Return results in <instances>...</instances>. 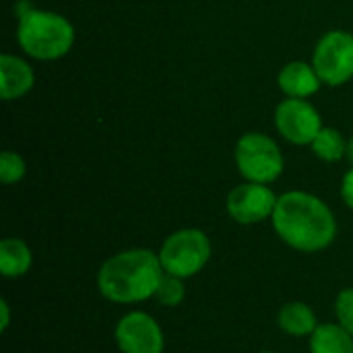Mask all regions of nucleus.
I'll return each mask as SVG.
<instances>
[{"instance_id": "nucleus-10", "label": "nucleus", "mask_w": 353, "mask_h": 353, "mask_svg": "<svg viewBox=\"0 0 353 353\" xmlns=\"http://www.w3.org/2000/svg\"><path fill=\"white\" fill-rule=\"evenodd\" d=\"M33 87V70L21 58L10 54L0 56V93L2 99H14L25 95Z\"/></svg>"}, {"instance_id": "nucleus-12", "label": "nucleus", "mask_w": 353, "mask_h": 353, "mask_svg": "<svg viewBox=\"0 0 353 353\" xmlns=\"http://www.w3.org/2000/svg\"><path fill=\"white\" fill-rule=\"evenodd\" d=\"M277 325L290 337H310L321 323L306 302H288L277 314Z\"/></svg>"}, {"instance_id": "nucleus-16", "label": "nucleus", "mask_w": 353, "mask_h": 353, "mask_svg": "<svg viewBox=\"0 0 353 353\" xmlns=\"http://www.w3.org/2000/svg\"><path fill=\"white\" fill-rule=\"evenodd\" d=\"M186 298V288H184V279L176 277V275H170L165 273L161 277V283L155 292V298L161 306H168V308H176L184 302Z\"/></svg>"}, {"instance_id": "nucleus-5", "label": "nucleus", "mask_w": 353, "mask_h": 353, "mask_svg": "<svg viewBox=\"0 0 353 353\" xmlns=\"http://www.w3.org/2000/svg\"><path fill=\"white\" fill-rule=\"evenodd\" d=\"M236 163L240 174L248 182L269 184L275 182L283 172V157L273 139L248 132L236 145Z\"/></svg>"}, {"instance_id": "nucleus-18", "label": "nucleus", "mask_w": 353, "mask_h": 353, "mask_svg": "<svg viewBox=\"0 0 353 353\" xmlns=\"http://www.w3.org/2000/svg\"><path fill=\"white\" fill-rule=\"evenodd\" d=\"M335 316H337V323L353 337V288H345L337 294Z\"/></svg>"}, {"instance_id": "nucleus-11", "label": "nucleus", "mask_w": 353, "mask_h": 353, "mask_svg": "<svg viewBox=\"0 0 353 353\" xmlns=\"http://www.w3.org/2000/svg\"><path fill=\"white\" fill-rule=\"evenodd\" d=\"M279 87L283 93L290 97H308L319 91L321 87V77L312 66L306 62H290L281 72H279Z\"/></svg>"}, {"instance_id": "nucleus-22", "label": "nucleus", "mask_w": 353, "mask_h": 353, "mask_svg": "<svg viewBox=\"0 0 353 353\" xmlns=\"http://www.w3.org/2000/svg\"><path fill=\"white\" fill-rule=\"evenodd\" d=\"M259 353H275V352H269V350H265V352H259Z\"/></svg>"}, {"instance_id": "nucleus-15", "label": "nucleus", "mask_w": 353, "mask_h": 353, "mask_svg": "<svg viewBox=\"0 0 353 353\" xmlns=\"http://www.w3.org/2000/svg\"><path fill=\"white\" fill-rule=\"evenodd\" d=\"M310 145L323 161H339L347 153V145L335 128H323Z\"/></svg>"}, {"instance_id": "nucleus-19", "label": "nucleus", "mask_w": 353, "mask_h": 353, "mask_svg": "<svg viewBox=\"0 0 353 353\" xmlns=\"http://www.w3.org/2000/svg\"><path fill=\"white\" fill-rule=\"evenodd\" d=\"M341 199H343V203L350 209H353V170H350L343 176V182H341Z\"/></svg>"}, {"instance_id": "nucleus-2", "label": "nucleus", "mask_w": 353, "mask_h": 353, "mask_svg": "<svg viewBox=\"0 0 353 353\" xmlns=\"http://www.w3.org/2000/svg\"><path fill=\"white\" fill-rule=\"evenodd\" d=\"M163 275L157 252L130 248L103 261L97 271V290L112 304H141L155 298Z\"/></svg>"}, {"instance_id": "nucleus-7", "label": "nucleus", "mask_w": 353, "mask_h": 353, "mask_svg": "<svg viewBox=\"0 0 353 353\" xmlns=\"http://www.w3.org/2000/svg\"><path fill=\"white\" fill-rule=\"evenodd\" d=\"M120 353H163L165 335L161 325L143 310L126 312L114 329Z\"/></svg>"}, {"instance_id": "nucleus-13", "label": "nucleus", "mask_w": 353, "mask_h": 353, "mask_svg": "<svg viewBox=\"0 0 353 353\" xmlns=\"http://www.w3.org/2000/svg\"><path fill=\"white\" fill-rule=\"evenodd\" d=\"M33 267L31 248L19 238H4L0 242V273L6 279H19Z\"/></svg>"}, {"instance_id": "nucleus-8", "label": "nucleus", "mask_w": 353, "mask_h": 353, "mask_svg": "<svg viewBox=\"0 0 353 353\" xmlns=\"http://www.w3.org/2000/svg\"><path fill=\"white\" fill-rule=\"evenodd\" d=\"M275 192L267 184H256V182H246L236 186L225 201L228 215L242 225H252L261 223L269 217H273V211L277 207Z\"/></svg>"}, {"instance_id": "nucleus-17", "label": "nucleus", "mask_w": 353, "mask_h": 353, "mask_svg": "<svg viewBox=\"0 0 353 353\" xmlns=\"http://www.w3.org/2000/svg\"><path fill=\"white\" fill-rule=\"evenodd\" d=\"M27 168L21 155L12 153V151H4L0 155V180L2 184H17L23 180Z\"/></svg>"}, {"instance_id": "nucleus-3", "label": "nucleus", "mask_w": 353, "mask_h": 353, "mask_svg": "<svg viewBox=\"0 0 353 353\" xmlns=\"http://www.w3.org/2000/svg\"><path fill=\"white\" fill-rule=\"evenodd\" d=\"M17 39L29 56L37 60H56L72 48L74 29L56 12L29 8L19 17Z\"/></svg>"}, {"instance_id": "nucleus-20", "label": "nucleus", "mask_w": 353, "mask_h": 353, "mask_svg": "<svg viewBox=\"0 0 353 353\" xmlns=\"http://www.w3.org/2000/svg\"><path fill=\"white\" fill-rule=\"evenodd\" d=\"M0 312H2V321H0V331L4 333L10 325V308L6 300H0Z\"/></svg>"}, {"instance_id": "nucleus-21", "label": "nucleus", "mask_w": 353, "mask_h": 353, "mask_svg": "<svg viewBox=\"0 0 353 353\" xmlns=\"http://www.w3.org/2000/svg\"><path fill=\"white\" fill-rule=\"evenodd\" d=\"M345 155H347V159L353 163V139L347 143V153H345Z\"/></svg>"}, {"instance_id": "nucleus-14", "label": "nucleus", "mask_w": 353, "mask_h": 353, "mask_svg": "<svg viewBox=\"0 0 353 353\" xmlns=\"http://www.w3.org/2000/svg\"><path fill=\"white\" fill-rule=\"evenodd\" d=\"M310 353H353V337L339 323H323L308 337Z\"/></svg>"}, {"instance_id": "nucleus-1", "label": "nucleus", "mask_w": 353, "mask_h": 353, "mask_svg": "<svg viewBox=\"0 0 353 353\" xmlns=\"http://www.w3.org/2000/svg\"><path fill=\"white\" fill-rule=\"evenodd\" d=\"M273 230L290 248L298 252H321L337 238V221L331 209L314 194L292 190L277 199Z\"/></svg>"}, {"instance_id": "nucleus-6", "label": "nucleus", "mask_w": 353, "mask_h": 353, "mask_svg": "<svg viewBox=\"0 0 353 353\" xmlns=\"http://www.w3.org/2000/svg\"><path fill=\"white\" fill-rule=\"evenodd\" d=\"M314 70L327 85H343L353 77V35L345 31L327 33L314 50Z\"/></svg>"}, {"instance_id": "nucleus-9", "label": "nucleus", "mask_w": 353, "mask_h": 353, "mask_svg": "<svg viewBox=\"0 0 353 353\" xmlns=\"http://www.w3.org/2000/svg\"><path fill=\"white\" fill-rule=\"evenodd\" d=\"M277 130L296 145H308L323 130L319 112L300 97H290L281 101L275 110Z\"/></svg>"}, {"instance_id": "nucleus-4", "label": "nucleus", "mask_w": 353, "mask_h": 353, "mask_svg": "<svg viewBox=\"0 0 353 353\" xmlns=\"http://www.w3.org/2000/svg\"><path fill=\"white\" fill-rule=\"evenodd\" d=\"M157 254L165 273L186 281L207 267L213 254V246L203 230L184 228L168 236Z\"/></svg>"}]
</instances>
